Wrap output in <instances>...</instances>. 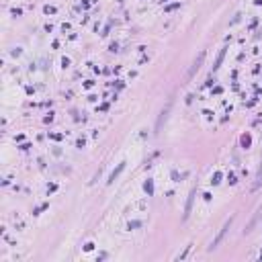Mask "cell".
Returning <instances> with one entry per match:
<instances>
[{
  "instance_id": "6da1fadb",
  "label": "cell",
  "mask_w": 262,
  "mask_h": 262,
  "mask_svg": "<svg viewBox=\"0 0 262 262\" xmlns=\"http://www.w3.org/2000/svg\"><path fill=\"white\" fill-rule=\"evenodd\" d=\"M203 60H205V53H201V55H199V60H197V62L193 64V68H191V72H188V78H193V76H195V72H197V70L201 68V64H203Z\"/></svg>"
},
{
  "instance_id": "7a4b0ae2",
  "label": "cell",
  "mask_w": 262,
  "mask_h": 262,
  "mask_svg": "<svg viewBox=\"0 0 262 262\" xmlns=\"http://www.w3.org/2000/svg\"><path fill=\"white\" fill-rule=\"evenodd\" d=\"M262 186V166L260 170H258V174H256V182H254V188H260Z\"/></svg>"
},
{
  "instance_id": "3957f363",
  "label": "cell",
  "mask_w": 262,
  "mask_h": 262,
  "mask_svg": "<svg viewBox=\"0 0 262 262\" xmlns=\"http://www.w3.org/2000/svg\"><path fill=\"white\" fill-rule=\"evenodd\" d=\"M121 170H123V164H119V168H117V170H115L113 174H111V180H115V176H117V174L121 172Z\"/></svg>"
}]
</instances>
